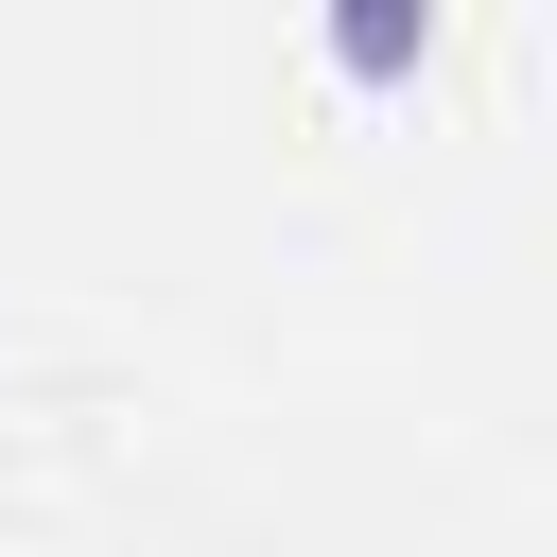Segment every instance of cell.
I'll return each instance as SVG.
<instances>
[{"label":"cell","instance_id":"1","mask_svg":"<svg viewBox=\"0 0 557 557\" xmlns=\"http://www.w3.org/2000/svg\"><path fill=\"white\" fill-rule=\"evenodd\" d=\"M418 52H435V0H331V70L348 87H400Z\"/></svg>","mask_w":557,"mask_h":557}]
</instances>
